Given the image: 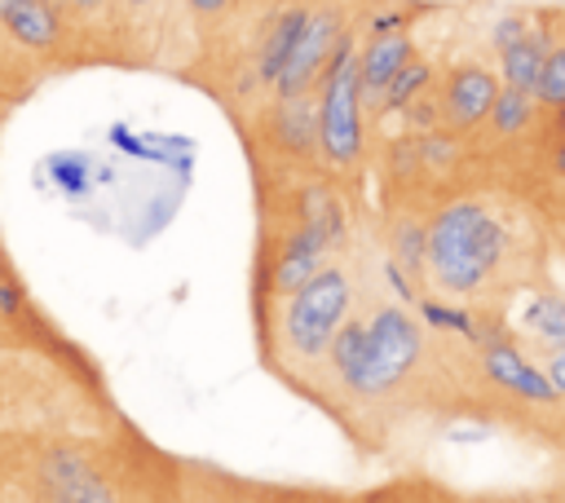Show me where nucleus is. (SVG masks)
Returning <instances> with one entry per match:
<instances>
[{"label": "nucleus", "mask_w": 565, "mask_h": 503, "mask_svg": "<svg viewBox=\"0 0 565 503\" xmlns=\"http://www.w3.org/2000/svg\"><path fill=\"white\" fill-rule=\"evenodd\" d=\"M508 252L512 234L503 216L472 194H455L428 216V278L446 296L486 291L508 265Z\"/></svg>", "instance_id": "nucleus-1"}, {"label": "nucleus", "mask_w": 565, "mask_h": 503, "mask_svg": "<svg viewBox=\"0 0 565 503\" xmlns=\"http://www.w3.org/2000/svg\"><path fill=\"white\" fill-rule=\"evenodd\" d=\"M313 97H318V154H322L327 172H353L366 154V132H371L353 31L340 35Z\"/></svg>", "instance_id": "nucleus-2"}, {"label": "nucleus", "mask_w": 565, "mask_h": 503, "mask_svg": "<svg viewBox=\"0 0 565 503\" xmlns=\"http://www.w3.org/2000/svg\"><path fill=\"white\" fill-rule=\"evenodd\" d=\"M353 304H358V282L340 260H331L327 269H318V278H309L300 291L282 300L278 309L282 349L305 366L327 362V349L340 335V327L353 318Z\"/></svg>", "instance_id": "nucleus-3"}, {"label": "nucleus", "mask_w": 565, "mask_h": 503, "mask_svg": "<svg viewBox=\"0 0 565 503\" xmlns=\"http://www.w3.org/2000/svg\"><path fill=\"white\" fill-rule=\"evenodd\" d=\"M424 322L397 304V300H380L366 313V362L362 375L353 384V397H384L393 393L419 362H424Z\"/></svg>", "instance_id": "nucleus-4"}, {"label": "nucleus", "mask_w": 565, "mask_h": 503, "mask_svg": "<svg viewBox=\"0 0 565 503\" xmlns=\"http://www.w3.org/2000/svg\"><path fill=\"white\" fill-rule=\"evenodd\" d=\"M344 31H349V26H344V13H340V9H331V4H322V9H309V18H305V31H300V40H296V49H291V57H287L282 75L274 79V97L313 93Z\"/></svg>", "instance_id": "nucleus-5"}, {"label": "nucleus", "mask_w": 565, "mask_h": 503, "mask_svg": "<svg viewBox=\"0 0 565 503\" xmlns=\"http://www.w3.org/2000/svg\"><path fill=\"white\" fill-rule=\"evenodd\" d=\"M499 79H494V71L490 66H481V62H455L450 71H446V79H441V110H446V128L450 132H459V137H468L472 128H481L486 119H490V106H494V97H499Z\"/></svg>", "instance_id": "nucleus-6"}, {"label": "nucleus", "mask_w": 565, "mask_h": 503, "mask_svg": "<svg viewBox=\"0 0 565 503\" xmlns=\"http://www.w3.org/2000/svg\"><path fill=\"white\" fill-rule=\"evenodd\" d=\"M481 375L494 384V388H503V393H512V397H521V402H534V406H552V402H561V393L552 388V379H547V371L543 366H534L521 349H516V340H508V335H486L481 340Z\"/></svg>", "instance_id": "nucleus-7"}, {"label": "nucleus", "mask_w": 565, "mask_h": 503, "mask_svg": "<svg viewBox=\"0 0 565 503\" xmlns=\"http://www.w3.org/2000/svg\"><path fill=\"white\" fill-rule=\"evenodd\" d=\"M265 141L296 163L318 159V97L313 93H291V97H274L265 110Z\"/></svg>", "instance_id": "nucleus-8"}, {"label": "nucleus", "mask_w": 565, "mask_h": 503, "mask_svg": "<svg viewBox=\"0 0 565 503\" xmlns=\"http://www.w3.org/2000/svg\"><path fill=\"white\" fill-rule=\"evenodd\" d=\"M40 490L44 503H119L115 490L102 481V472L79 450H49L40 459Z\"/></svg>", "instance_id": "nucleus-9"}, {"label": "nucleus", "mask_w": 565, "mask_h": 503, "mask_svg": "<svg viewBox=\"0 0 565 503\" xmlns=\"http://www.w3.org/2000/svg\"><path fill=\"white\" fill-rule=\"evenodd\" d=\"M331 256H335V252H331L313 229L287 225V229L278 234V247H274V260H269V291H274L278 300H287V296L300 291L309 278H318V269H327Z\"/></svg>", "instance_id": "nucleus-10"}, {"label": "nucleus", "mask_w": 565, "mask_h": 503, "mask_svg": "<svg viewBox=\"0 0 565 503\" xmlns=\"http://www.w3.org/2000/svg\"><path fill=\"white\" fill-rule=\"evenodd\" d=\"M415 57V40L406 31L397 35H366L358 44V75H362V101L366 115H380V101L393 84V75Z\"/></svg>", "instance_id": "nucleus-11"}, {"label": "nucleus", "mask_w": 565, "mask_h": 503, "mask_svg": "<svg viewBox=\"0 0 565 503\" xmlns=\"http://www.w3.org/2000/svg\"><path fill=\"white\" fill-rule=\"evenodd\" d=\"M291 225L313 229L331 252H340L344 238H349V212H344V199L335 194V185L322 181V176L305 181V185L291 194Z\"/></svg>", "instance_id": "nucleus-12"}, {"label": "nucleus", "mask_w": 565, "mask_h": 503, "mask_svg": "<svg viewBox=\"0 0 565 503\" xmlns=\"http://www.w3.org/2000/svg\"><path fill=\"white\" fill-rule=\"evenodd\" d=\"M4 35L22 49H35V53H49L62 44L66 35V22H62V9L49 4V0H18L9 13H4Z\"/></svg>", "instance_id": "nucleus-13"}, {"label": "nucleus", "mask_w": 565, "mask_h": 503, "mask_svg": "<svg viewBox=\"0 0 565 503\" xmlns=\"http://www.w3.org/2000/svg\"><path fill=\"white\" fill-rule=\"evenodd\" d=\"M512 322L539 349H547V353L565 349V296L561 291H525L512 304Z\"/></svg>", "instance_id": "nucleus-14"}, {"label": "nucleus", "mask_w": 565, "mask_h": 503, "mask_svg": "<svg viewBox=\"0 0 565 503\" xmlns=\"http://www.w3.org/2000/svg\"><path fill=\"white\" fill-rule=\"evenodd\" d=\"M305 18H309V4H287V9H278V13L269 18L265 40H260V49H256V79H260L265 88H274V79L282 75V66H287V57H291L300 31H305Z\"/></svg>", "instance_id": "nucleus-15"}, {"label": "nucleus", "mask_w": 565, "mask_h": 503, "mask_svg": "<svg viewBox=\"0 0 565 503\" xmlns=\"http://www.w3.org/2000/svg\"><path fill=\"white\" fill-rule=\"evenodd\" d=\"M552 44H556V40L547 35V22L534 18L530 35H525L521 44H512V49L499 53V84L521 88V93L534 97V93H539V79H543V57H547Z\"/></svg>", "instance_id": "nucleus-16"}, {"label": "nucleus", "mask_w": 565, "mask_h": 503, "mask_svg": "<svg viewBox=\"0 0 565 503\" xmlns=\"http://www.w3.org/2000/svg\"><path fill=\"white\" fill-rule=\"evenodd\" d=\"M388 256L419 282L428 278V221L415 212H402L388 221Z\"/></svg>", "instance_id": "nucleus-17"}, {"label": "nucleus", "mask_w": 565, "mask_h": 503, "mask_svg": "<svg viewBox=\"0 0 565 503\" xmlns=\"http://www.w3.org/2000/svg\"><path fill=\"white\" fill-rule=\"evenodd\" d=\"M362 362H366V313H353L327 349V366H331V375L344 393H353V384L362 375Z\"/></svg>", "instance_id": "nucleus-18"}, {"label": "nucleus", "mask_w": 565, "mask_h": 503, "mask_svg": "<svg viewBox=\"0 0 565 503\" xmlns=\"http://www.w3.org/2000/svg\"><path fill=\"white\" fill-rule=\"evenodd\" d=\"M433 79H437V62H433V57H411V62L393 75V84H388V93H384V101H380V115H402V110H411L424 93H433Z\"/></svg>", "instance_id": "nucleus-19"}, {"label": "nucleus", "mask_w": 565, "mask_h": 503, "mask_svg": "<svg viewBox=\"0 0 565 503\" xmlns=\"http://www.w3.org/2000/svg\"><path fill=\"white\" fill-rule=\"evenodd\" d=\"M534 119H539V101L530 97V93H521V88H499V97H494V106H490V128H494V137L499 141H516V137H525L530 128H534Z\"/></svg>", "instance_id": "nucleus-20"}, {"label": "nucleus", "mask_w": 565, "mask_h": 503, "mask_svg": "<svg viewBox=\"0 0 565 503\" xmlns=\"http://www.w3.org/2000/svg\"><path fill=\"white\" fill-rule=\"evenodd\" d=\"M415 309H419L424 327H433V331H450V335L468 340L472 349H481L486 331H481V322L472 318V309H468V304H450V300H437V296H419V300H415Z\"/></svg>", "instance_id": "nucleus-21"}, {"label": "nucleus", "mask_w": 565, "mask_h": 503, "mask_svg": "<svg viewBox=\"0 0 565 503\" xmlns=\"http://www.w3.org/2000/svg\"><path fill=\"white\" fill-rule=\"evenodd\" d=\"M419 154H424V176H446V172H455L459 159H463V137L450 132V128L424 132V137H419Z\"/></svg>", "instance_id": "nucleus-22"}, {"label": "nucleus", "mask_w": 565, "mask_h": 503, "mask_svg": "<svg viewBox=\"0 0 565 503\" xmlns=\"http://www.w3.org/2000/svg\"><path fill=\"white\" fill-rule=\"evenodd\" d=\"M534 101L543 110H561L565 106V40H556L543 57V79H539V93Z\"/></svg>", "instance_id": "nucleus-23"}, {"label": "nucleus", "mask_w": 565, "mask_h": 503, "mask_svg": "<svg viewBox=\"0 0 565 503\" xmlns=\"http://www.w3.org/2000/svg\"><path fill=\"white\" fill-rule=\"evenodd\" d=\"M388 176L393 181H424V154H419V137L411 132V137H402V141H393L388 146Z\"/></svg>", "instance_id": "nucleus-24"}, {"label": "nucleus", "mask_w": 565, "mask_h": 503, "mask_svg": "<svg viewBox=\"0 0 565 503\" xmlns=\"http://www.w3.org/2000/svg\"><path fill=\"white\" fill-rule=\"evenodd\" d=\"M530 26H534V13H525V9H508V13H499V18L490 22V49L503 53V49L521 44V40L530 35Z\"/></svg>", "instance_id": "nucleus-25"}, {"label": "nucleus", "mask_w": 565, "mask_h": 503, "mask_svg": "<svg viewBox=\"0 0 565 503\" xmlns=\"http://www.w3.org/2000/svg\"><path fill=\"white\" fill-rule=\"evenodd\" d=\"M402 119H406V128L415 132V137H424V132H437V128H446V110H441V93L433 88V93H424L411 110H402Z\"/></svg>", "instance_id": "nucleus-26"}, {"label": "nucleus", "mask_w": 565, "mask_h": 503, "mask_svg": "<svg viewBox=\"0 0 565 503\" xmlns=\"http://www.w3.org/2000/svg\"><path fill=\"white\" fill-rule=\"evenodd\" d=\"M49 176H53L66 194H84V190H88V159H84V154H53V159H49Z\"/></svg>", "instance_id": "nucleus-27"}, {"label": "nucleus", "mask_w": 565, "mask_h": 503, "mask_svg": "<svg viewBox=\"0 0 565 503\" xmlns=\"http://www.w3.org/2000/svg\"><path fill=\"white\" fill-rule=\"evenodd\" d=\"M380 282L388 287V300H397V304H415V300H419L415 278H411L393 256H384V260H380Z\"/></svg>", "instance_id": "nucleus-28"}, {"label": "nucleus", "mask_w": 565, "mask_h": 503, "mask_svg": "<svg viewBox=\"0 0 565 503\" xmlns=\"http://www.w3.org/2000/svg\"><path fill=\"white\" fill-rule=\"evenodd\" d=\"M406 26H411V13L406 9H375L366 18V35H397Z\"/></svg>", "instance_id": "nucleus-29"}, {"label": "nucleus", "mask_w": 565, "mask_h": 503, "mask_svg": "<svg viewBox=\"0 0 565 503\" xmlns=\"http://www.w3.org/2000/svg\"><path fill=\"white\" fill-rule=\"evenodd\" d=\"M110 141H115L119 150H128V154H141V159H154V154H159V146H150V141H141V137H132L128 128H110Z\"/></svg>", "instance_id": "nucleus-30"}, {"label": "nucleus", "mask_w": 565, "mask_h": 503, "mask_svg": "<svg viewBox=\"0 0 565 503\" xmlns=\"http://www.w3.org/2000/svg\"><path fill=\"white\" fill-rule=\"evenodd\" d=\"M18 309H22V291H18V282H13V278H0V313L13 318Z\"/></svg>", "instance_id": "nucleus-31"}, {"label": "nucleus", "mask_w": 565, "mask_h": 503, "mask_svg": "<svg viewBox=\"0 0 565 503\" xmlns=\"http://www.w3.org/2000/svg\"><path fill=\"white\" fill-rule=\"evenodd\" d=\"M547 379H552V388L565 397V349H556V353H547Z\"/></svg>", "instance_id": "nucleus-32"}, {"label": "nucleus", "mask_w": 565, "mask_h": 503, "mask_svg": "<svg viewBox=\"0 0 565 503\" xmlns=\"http://www.w3.org/2000/svg\"><path fill=\"white\" fill-rule=\"evenodd\" d=\"M185 9H190L194 18H221V13L230 9V0H185Z\"/></svg>", "instance_id": "nucleus-33"}, {"label": "nucleus", "mask_w": 565, "mask_h": 503, "mask_svg": "<svg viewBox=\"0 0 565 503\" xmlns=\"http://www.w3.org/2000/svg\"><path fill=\"white\" fill-rule=\"evenodd\" d=\"M547 168H552V176L565 181V137H552V146H547Z\"/></svg>", "instance_id": "nucleus-34"}, {"label": "nucleus", "mask_w": 565, "mask_h": 503, "mask_svg": "<svg viewBox=\"0 0 565 503\" xmlns=\"http://www.w3.org/2000/svg\"><path fill=\"white\" fill-rule=\"evenodd\" d=\"M552 137H565V106L552 110Z\"/></svg>", "instance_id": "nucleus-35"}, {"label": "nucleus", "mask_w": 565, "mask_h": 503, "mask_svg": "<svg viewBox=\"0 0 565 503\" xmlns=\"http://www.w3.org/2000/svg\"><path fill=\"white\" fill-rule=\"evenodd\" d=\"M66 4H71V9H79V13H93V9H102L106 0H66Z\"/></svg>", "instance_id": "nucleus-36"}, {"label": "nucleus", "mask_w": 565, "mask_h": 503, "mask_svg": "<svg viewBox=\"0 0 565 503\" xmlns=\"http://www.w3.org/2000/svg\"><path fill=\"white\" fill-rule=\"evenodd\" d=\"M13 4H18V0H0V22H4V13H9Z\"/></svg>", "instance_id": "nucleus-37"}, {"label": "nucleus", "mask_w": 565, "mask_h": 503, "mask_svg": "<svg viewBox=\"0 0 565 503\" xmlns=\"http://www.w3.org/2000/svg\"><path fill=\"white\" fill-rule=\"evenodd\" d=\"M128 4H137V9H141V4H154V0H128Z\"/></svg>", "instance_id": "nucleus-38"}, {"label": "nucleus", "mask_w": 565, "mask_h": 503, "mask_svg": "<svg viewBox=\"0 0 565 503\" xmlns=\"http://www.w3.org/2000/svg\"><path fill=\"white\" fill-rule=\"evenodd\" d=\"M0 31H4V26H0Z\"/></svg>", "instance_id": "nucleus-39"}]
</instances>
